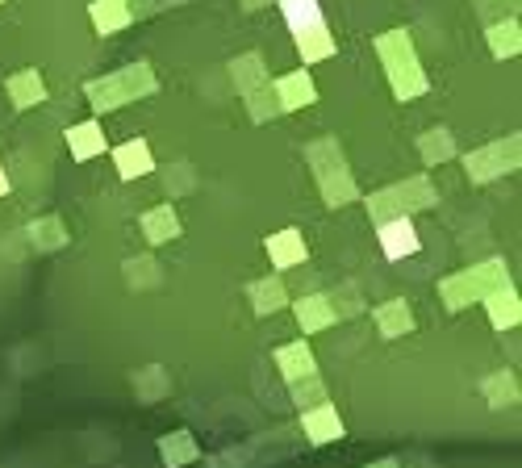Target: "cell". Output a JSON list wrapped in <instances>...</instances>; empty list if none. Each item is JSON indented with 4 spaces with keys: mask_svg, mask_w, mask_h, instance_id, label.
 <instances>
[{
    "mask_svg": "<svg viewBox=\"0 0 522 468\" xmlns=\"http://www.w3.org/2000/svg\"><path fill=\"white\" fill-rule=\"evenodd\" d=\"M422 243H418V234H414V222L406 214H397V218H385L381 222V251L389 255V260H401V255H414Z\"/></svg>",
    "mask_w": 522,
    "mask_h": 468,
    "instance_id": "cell-1",
    "label": "cell"
},
{
    "mask_svg": "<svg viewBox=\"0 0 522 468\" xmlns=\"http://www.w3.org/2000/svg\"><path fill=\"white\" fill-rule=\"evenodd\" d=\"M301 427L314 443H330V439H343V418L330 402H318L314 410L301 414Z\"/></svg>",
    "mask_w": 522,
    "mask_h": 468,
    "instance_id": "cell-2",
    "label": "cell"
},
{
    "mask_svg": "<svg viewBox=\"0 0 522 468\" xmlns=\"http://www.w3.org/2000/svg\"><path fill=\"white\" fill-rule=\"evenodd\" d=\"M276 101H280V109H301V105H314L318 101V88H314V80H310V72H289V76H280L276 80Z\"/></svg>",
    "mask_w": 522,
    "mask_h": 468,
    "instance_id": "cell-3",
    "label": "cell"
},
{
    "mask_svg": "<svg viewBox=\"0 0 522 468\" xmlns=\"http://www.w3.org/2000/svg\"><path fill=\"white\" fill-rule=\"evenodd\" d=\"M88 17L92 26H97V34H117L130 26V0H92L88 5Z\"/></svg>",
    "mask_w": 522,
    "mask_h": 468,
    "instance_id": "cell-4",
    "label": "cell"
},
{
    "mask_svg": "<svg viewBox=\"0 0 522 468\" xmlns=\"http://www.w3.org/2000/svg\"><path fill=\"white\" fill-rule=\"evenodd\" d=\"M276 364H280V372H284V381H289V385H297L301 377H314V351H310V343H305V339L280 347Z\"/></svg>",
    "mask_w": 522,
    "mask_h": 468,
    "instance_id": "cell-5",
    "label": "cell"
},
{
    "mask_svg": "<svg viewBox=\"0 0 522 468\" xmlns=\"http://www.w3.org/2000/svg\"><path fill=\"white\" fill-rule=\"evenodd\" d=\"M113 163H117V172H122V180H134V176H147L155 168V159H151V147L147 143H122L113 151Z\"/></svg>",
    "mask_w": 522,
    "mask_h": 468,
    "instance_id": "cell-6",
    "label": "cell"
},
{
    "mask_svg": "<svg viewBox=\"0 0 522 468\" xmlns=\"http://www.w3.org/2000/svg\"><path fill=\"white\" fill-rule=\"evenodd\" d=\"M389 84L401 101H414L426 92V76L418 72V59H401V63H389Z\"/></svg>",
    "mask_w": 522,
    "mask_h": 468,
    "instance_id": "cell-7",
    "label": "cell"
},
{
    "mask_svg": "<svg viewBox=\"0 0 522 468\" xmlns=\"http://www.w3.org/2000/svg\"><path fill=\"white\" fill-rule=\"evenodd\" d=\"M318 184H322V197H326L330 205H347V201H355V180L347 176L343 163L318 168Z\"/></svg>",
    "mask_w": 522,
    "mask_h": 468,
    "instance_id": "cell-8",
    "label": "cell"
},
{
    "mask_svg": "<svg viewBox=\"0 0 522 468\" xmlns=\"http://www.w3.org/2000/svg\"><path fill=\"white\" fill-rule=\"evenodd\" d=\"M464 163H468V176H472V180H493V176L510 172L514 159H506V143H497V147H489V151L468 155Z\"/></svg>",
    "mask_w": 522,
    "mask_h": 468,
    "instance_id": "cell-9",
    "label": "cell"
},
{
    "mask_svg": "<svg viewBox=\"0 0 522 468\" xmlns=\"http://www.w3.org/2000/svg\"><path fill=\"white\" fill-rule=\"evenodd\" d=\"M268 255H272V268H293L305 260V239L297 230H280L268 239Z\"/></svg>",
    "mask_w": 522,
    "mask_h": 468,
    "instance_id": "cell-10",
    "label": "cell"
},
{
    "mask_svg": "<svg viewBox=\"0 0 522 468\" xmlns=\"http://www.w3.org/2000/svg\"><path fill=\"white\" fill-rule=\"evenodd\" d=\"M5 88H9V97H13L17 109H30V105H42V101H46V84H42V76L34 72V67H30V72L9 76Z\"/></svg>",
    "mask_w": 522,
    "mask_h": 468,
    "instance_id": "cell-11",
    "label": "cell"
},
{
    "mask_svg": "<svg viewBox=\"0 0 522 468\" xmlns=\"http://www.w3.org/2000/svg\"><path fill=\"white\" fill-rule=\"evenodd\" d=\"M280 13H284V21H289L293 34H305V30H314V26H326L318 0H280Z\"/></svg>",
    "mask_w": 522,
    "mask_h": 468,
    "instance_id": "cell-12",
    "label": "cell"
},
{
    "mask_svg": "<svg viewBox=\"0 0 522 468\" xmlns=\"http://www.w3.org/2000/svg\"><path fill=\"white\" fill-rule=\"evenodd\" d=\"M464 276H468V285H472V293H477V297H489V293H497V289H510V276H506V264H502V260H489V264L472 268V272H464Z\"/></svg>",
    "mask_w": 522,
    "mask_h": 468,
    "instance_id": "cell-13",
    "label": "cell"
},
{
    "mask_svg": "<svg viewBox=\"0 0 522 468\" xmlns=\"http://www.w3.org/2000/svg\"><path fill=\"white\" fill-rule=\"evenodd\" d=\"M67 147L76 159H92V155H101L105 151V134L97 122H84V126H71L67 130Z\"/></svg>",
    "mask_w": 522,
    "mask_h": 468,
    "instance_id": "cell-14",
    "label": "cell"
},
{
    "mask_svg": "<svg viewBox=\"0 0 522 468\" xmlns=\"http://www.w3.org/2000/svg\"><path fill=\"white\" fill-rule=\"evenodd\" d=\"M142 230H147L151 243H168V239H176V234H180L176 209H172V205H159V209H151V214H142Z\"/></svg>",
    "mask_w": 522,
    "mask_h": 468,
    "instance_id": "cell-15",
    "label": "cell"
},
{
    "mask_svg": "<svg viewBox=\"0 0 522 468\" xmlns=\"http://www.w3.org/2000/svg\"><path fill=\"white\" fill-rule=\"evenodd\" d=\"M251 301H255V314H276L289 306V293H284L280 276H268V280H255L251 285Z\"/></svg>",
    "mask_w": 522,
    "mask_h": 468,
    "instance_id": "cell-16",
    "label": "cell"
},
{
    "mask_svg": "<svg viewBox=\"0 0 522 468\" xmlns=\"http://www.w3.org/2000/svg\"><path fill=\"white\" fill-rule=\"evenodd\" d=\"M297 318H301V326H305V335H310V331H322V326H330L339 314H335V306H330L326 297L314 293V297H301V301H297Z\"/></svg>",
    "mask_w": 522,
    "mask_h": 468,
    "instance_id": "cell-17",
    "label": "cell"
},
{
    "mask_svg": "<svg viewBox=\"0 0 522 468\" xmlns=\"http://www.w3.org/2000/svg\"><path fill=\"white\" fill-rule=\"evenodd\" d=\"M372 318H376V326H381V335H385V339L406 335L410 326H414V314H410V306H406V301H389V306H381V310H376Z\"/></svg>",
    "mask_w": 522,
    "mask_h": 468,
    "instance_id": "cell-18",
    "label": "cell"
},
{
    "mask_svg": "<svg viewBox=\"0 0 522 468\" xmlns=\"http://www.w3.org/2000/svg\"><path fill=\"white\" fill-rule=\"evenodd\" d=\"M117 84H122L126 101L151 97V92H155V76H151V67H147V63H134V67H126V72H117Z\"/></svg>",
    "mask_w": 522,
    "mask_h": 468,
    "instance_id": "cell-19",
    "label": "cell"
},
{
    "mask_svg": "<svg viewBox=\"0 0 522 468\" xmlns=\"http://www.w3.org/2000/svg\"><path fill=\"white\" fill-rule=\"evenodd\" d=\"M297 51H301L305 63H318V59H326V55H335V38L326 34V26H314V30L297 34Z\"/></svg>",
    "mask_w": 522,
    "mask_h": 468,
    "instance_id": "cell-20",
    "label": "cell"
},
{
    "mask_svg": "<svg viewBox=\"0 0 522 468\" xmlns=\"http://www.w3.org/2000/svg\"><path fill=\"white\" fill-rule=\"evenodd\" d=\"M159 456H163V464H168V468H180L188 460H197V443H193V435H188V431H176V435H168L159 443Z\"/></svg>",
    "mask_w": 522,
    "mask_h": 468,
    "instance_id": "cell-21",
    "label": "cell"
},
{
    "mask_svg": "<svg viewBox=\"0 0 522 468\" xmlns=\"http://www.w3.org/2000/svg\"><path fill=\"white\" fill-rule=\"evenodd\" d=\"M376 55H381L385 67H389V63H401V59H414V42H410L406 30H389V34L376 38Z\"/></svg>",
    "mask_w": 522,
    "mask_h": 468,
    "instance_id": "cell-22",
    "label": "cell"
},
{
    "mask_svg": "<svg viewBox=\"0 0 522 468\" xmlns=\"http://www.w3.org/2000/svg\"><path fill=\"white\" fill-rule=\"evenodd\" d=\"M234 80H239V88H243V92H259V88H268L264 59H259V55H243V59H234Z\"/></svg>",
    "mask_w": 522,
    "mask_h": 468,
    "instance_id": "cell-23",
    "label": "cell"
},
{
    "mask_svg": "<svg viewBox=\"0 0 522 468\" xmlns=\"http://www.w3.org/2000/svg\"><path fill=\"white\" fill-rule=\"evenodd\" d=\"M489 46H493L497 59L518 55V46H522V38H518V21H514V17H510V21H493V26H489Z\"/></svg>",
    "mask_w": 522,
    "mask_h": 468,
    "instance_id": "cell-24",
    "label": "cell"
},
{
    "mask_svg": "<svg viewBox=\"0 0 522 468\" xmlns=\"http://www.w3.org/2000/svg\"><path fill=\"white\" fill-rule=\"evenodd\" d=\"M88 97H92V105H97L101 113L126 105V92H122V84H117V76H109V80H92V84H88Z\"/></svg>",
    "mask_w": 522,
    "mask_h": 468,
    "instance_id": "cell-25",
    "label": "cell"
},
{
    "mask_svg": "<svg viewBox=\"0 0 522 468\" xmlns=\"http://www.w3.org/2000/svg\"><path fill=\"white\" fill-rule=\"evenodd\" d=\"M485 301H489V314H493V326H514V322L522 318V310H518V297H514V289H497V293H489Z\"/></svg>",
    "mask_w": 522,
    "mask_h": 468,
    "instance_id": "cell-26",
    "label": "cell"
},
{
    "mask_svg": "<svg viewBox=\"0 0 522 468\" xmlns=\"http://www.w3.org/2000/svg\"><path fill=\"white\" fill-rule=\"evenodd\" d=\"M439 289H443L447 310H460V306H468V301L477 297V293H472V285H468V276H452V280H443Z\"/></svg>",
    "mask_w": 522,
    "mask_h": 468,
    "instance_id": "cell-27",
    "label": "cell"
},
{
    "mask_svg": "<svg viewBox=\"0 0 522 468\" xmlns=\"http://www.w3.org/2000/svg\"><path fill=\"white\" fill-rule=\"evenodd\" d=\"M485 393L493 397V406H510L514 397H518V385H514V377H493V381H485Z\"/></svg>",
    "mask_w": 522,
    "mask_h": 468,
    "instance_id": "cell-28",
    "label": "cell"
},
{
    "mask_svg": "<svg viewBox=\"0 0 522 468\" xmlns=\"http://www.w3.org/2000/svg\"><path fill=\"white\" fill-rule=\"evenodd\" d=\"M456 147H452V134H443V130H431V138L422 143V155H426V163H435V155L439 159H447Z\"/></svg>",
    "mask_w": 522,
    "mask_h": 468,
    "instance_id": "cell-29",
    "label": "cell"
},
{
    "mask_svg": "<svg viewBox=\"0 0 522 468\" xmlns=\"http://www.w3.org/2000/svg\"><path fill=\"white\" fill-rule=\"evenodd\" d=\"M163 5H184V0H130V13H155Z\"/></svg>",
    "mask_w": 522,
    "mask_h": 468,
    "instance_id": "cell-30",
    "label": "cell"
},
{
    "mask_svg": "<svg viewBox=\"0 0 522 468\" xmlns=\"http://www.w3.org/2000/svg\"><path fill=\"white\" fill-rule=\"evenodd\" d=\"M0 193H9V176H5V168H0Z\"/></svg>",
    "mask_w": 522,
    "mask_h": 468,
    "instance_id": "cell-31",
    "label": "cell"
},
{
    "mask_svg": "<svg viewBox=\"0 0 522 468\" xmlns=\"http://www.w3.org/2000/svg\"><path fill=\"white\" fill-rule=\"evenodd\" d=\"M243 5H247V9H259V5H264V0H243Z\"/></svg>",
    "mask_w": 522,
    "mask_h": 468,
    "instance_id": "cell-32",
    "label": "cell"
},
{
    "mask_svg": "<svg viewBox=\"0 0 522 468\" xmlns=\"http://www.w3.org/2000/svg\"><path fill=\"white\" fill-rule=\"evenodd\" d=\"M376 468H397V460H381V464H376Z\"/></svg>",
    "mask_w": 522,
    "mask_h": 468,
    "instance_id": "cell-33",
    "label": "cell"
}]
</instances>
